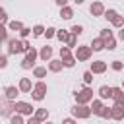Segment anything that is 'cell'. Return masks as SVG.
Wrapping results in <instances>:
<instances>
[{"label": "cell", "mask_w": 124, "mask_h": 124, "mask_svg": "<svg viewBox=\"0 0 124 124\" xmlns=\"http://www.w3.org/2000/svg\"><path fill=\"white\" fill-rule=\"evenodd\" d=\"M33 76H35V78H39V79H43V78L46 76V68H43V66H37V68L33 70Z\"/></svg>", "instance_id": "obj_21"}, {"label": "cell", "mask_w": 124, "mask_h": 124, "mask_svg": "<svg viewBox=\"0 0 124 124\" xmlns=\"http://www.w3.org/2000/svg\"><path fill=\"white\" fill-rule=\"evenodd\" d=\"M89 10H91V14L97 17V16H103V12H105V6H103V2H93Z\"/></svg>", "instance_id": "obj_13"}, {"label": "cell", "mask_w": 124, "mask_h": 124, "mask_svg": "<svg viewBox=\"0 0 124 124\" xmlns=\"http://www.w3.org/2000/svg\"><path fill=\"white\" fill-rule=\"evenodd\" d=\"M103 72H107V62L105 60L91 62V74H103Z\"/></svg>", "instance_id": "obj_9"}, {"label": "cell", "mask_w": 124, "mask_h": 124, "mask_svg": "<svg viewBox=\"0 0 124 124\" xmlns=\"http://www.w3.org/2000/svg\"><path fill=\"white\" fill-rule=\"evenodd\" d=\"M66 2H68V0H56V4H58L60 8H62V6H66Z\"/></svg>", "instance_id": "obj_45"}, {"label": "cell", "mask_w": 124, "mask_h": 124, "mask_svg": "<svg viewBox=\"0 0 124 124\" xmlns=\"http://www.w3.org/2000/svg\"><path fill=\"white\" fill-rule=\"evenodd\" d=\"M6 39H8V29H6L4 25H0V43L6 41Z\"/></svg>", "instance_id": "obj_37"}, {"label": "cell", "mask_w": 124, "mask_h": 124, "mask_svg": "<svg viewBox=\"0 0 124 124\" xmlns=\"http://www.w3.org/2000/svg\"><path fill=\"white\" fill-rule=\"evenodd\" d=\"M72 112H74L76 118H89V116H91V108H89L87 105H81V103H78V105L72 108Z\"/></svg>", "instance_id": "obj_5"}, {"label": "cell", "mask_w": 124, "mask_h": 124, "mask_svg": "<svg viewBox=\"0 0 124 124\" xmlns=\"http://www.w3.org/2000/svg\"><path fill=\"white\" fill-rule=\"evenodd\" d=\"M74 2H76V4H83L85 0H74Z\"/></svg>", "instance_id": "obj_46"}, {"label": "cell", "mask_w": 124, "mask_h": 124, "mask_svg": "<svg viewBox=\"0 0 124 124\" xmlns=\"http://www.w3.org/2000/svg\"><path fill=\"white\" fill-rule=\"evenodd\" d=\"M110 23H112L114 27H122V25H124V17H122V16H116V17H114Z\"/></svg>", "instance_id": "obj_31"}, {"label": "cell", "mask_w": 124, "mask_h": 124, "mask_svg": "<svg viewBox=\"0 0 124 124\" xmlns=\"http://www.w3.org/2000/svg\"><path fill=\"white\" fill-rule=\"evenodd\" d=\"M43 35H46V39H50V37H54L56 35V29L54 27H48V29H45V33Z\"/></svg>", "instance_id": "obj_41"}, {"label": "cell", "mask_w": 124, "mask_h": 124, "mask_svg": "<svg viewBox=\"0 0 124 124\" xmlns=\"http://www.w3.org/2000/svg\"><path fill=\"white\" fill-rule=\"evenodd\" d=\"M4 23H8V16H6V10L0 8V25H4Z\"/></svg>", "instance_id": "obj_38"}, {"label": "cell", "mask_w": 124, "mask_h": 124, "mask_svg": "<svg viewBox=\"0 0 124 124\" xmlns=\"http://www.w3.org/2000/svg\"><path fill=\"white\" fill-rule=\"evenodd\" d=\"M62 68H64L62 60H48V70L50 72H60Z\"/></svg>", "instance_id": "obj_17"}, {"label": "cell", "mask_w": 124, "mask_h": 124, "mask_svg": "<svg viewBox=\"0 0 124 124\" xmlns=\"http://www.w3.org/2000/svg\"><path fill=\"white\" fill-rule=\"evenodd\" d=\"M4 93H6V101H16V97L19 95V87L8 85V87L4 89Z\"/></svg>", "instance_id": "obj_10"}, {"label": "cell", "mask_w": 124, "mask_h": 124, "mask_svg": "<svg viewBox=\"0 0 124 124\" xmlns=\"http://www.w3.org/2000/svg\"><path fill=\"white\" fill-rule=\"evenodd\" d=\"M122 89H124V79H122Z\"/></svg>", "instance_id": "obj_47"}, {"label": "cell", "mask_w": 124, "mask_h": 124, "mask_svg": "<svg viewBox=\"0 0 124 124\" xmlns=\"http://www.w3.org/2000/svg\"><path fill=\"white\" fill-rule=\"evenodd\" d=\"M43 33H45V27H43V25H35V27H33V35H35V37H41Z\"/></svg>", "instance_id": "obj_33"}, {"label": "cell", "mask_w": 124, "mask_h": 124, "mask_svg": "<svg viewBox=\"0 0 124 124\" xmlns=\"http://www.w3.org/2000/svg\"><path fill=\"white\" fill-rule=\"evenodd\" d=\"M21 43H23V50L27 52V50L31 48V43H29V41H25V39H21Z\"/></svg>", "instance_id": "obj_43"}, {"label": "cell", "mask_w": 124, "mask_h": 124, "mask_svg": "<svg viewBox=\"0 0 124 124\" xmlns=\"http://www.w3.org/2000/svg\"><path fill=\"white\" fill-rule=\"evenodd\" d=\"M31 89H33L31 79H29V78H21V79H19V91H21V93H29Z\"/></svg>", "instance_id": "obj_12"}, {"label": "cell", "mask_w": 124, "mask_h": 124, "mask_svg": "<svg viewBox=\"0 0 124 124\" xmlns=\"http://www.w3.org/2000/svg\"><path fill=\"white\" fill-rule=\"evenodd\" d=\"M39 56H41V60H45V62L50 60V56H52V48H50L48 45H45V46L39 50Z\"/></svg>", "instance_id": "obj_14"}, {"label": "cell", "mask_w": 124, "mask_h": 124, "mask_svg": "<svg viewBox=\"0 0 124 124\" xmlns=\"http://www.w3.org/2000/svg\"><path fill=\"white\" fill-rule=\"evenodd\" d=\"M110 118L112 120H122L124 118V105L114 103V107H110Z\"/></svg>", "instance_id": "obj_8"}, {"label": "cell", "mask_w": 124, "mask_h": 124, "mask_svg": "<svg viewBox=\"0 0 124 124\" xmlns=\"http://www.w3.org/2000/svg\"><path fill=\"white\" fill-rule=\"evenodd\" d=\"M78 35H74V33H70L68 35V41H66V46H70V48H76V45H78V39H76Z\"/></svg>", "instance_id": "obj_23"}, {"label": "cell", "mask_w": 124, "mask_h": 124, "mask_svg": "<svg viewBox=\"0 0 124 124\" xmlns=\"http://www.w3.org/2000/svg\"><path fill=\"white\" fill-rule=\"evenodd\" d=\"M101 107H103V101H101V99H93V105H91V112H93V114H97V112L101 110Z\"/></svg>", "instance_id": "obj_24"}, {"label": "cell", "mask_w": 124, "mask_h": 124, "mask_svg": "<svg viewBox=\"0 0 124 124\" xmlns=\"http://www.w3.org/2000/svg\"><path fill=\"white\" fill-rule=\"evenodd\" d=\"M37 56H39V52H37V50L31 46V48L25 52V58L21 60V68H23V70H29V68H33V64H35Z\"/></svg>", "instance_id": "obj_1"}, {"label": "cell", "mask_w": 124, "mask_h": 124, "mask_svg": "<svg viewBox=\"0 0 124 124\" xmlns=\"http://www.w3.org/2000/svg\"><path fill=\"white\" fill-rule=\"evenodd\" d=\"M6 66H8V56L0 54V70H2V68H6Z\"/></svg>", "instance_id": "obj_42"}, {"label": "cell", "mask_w": 124, "mask_h": 124, "mask_svg": "<svg viewBox=\"0 0 124 124\" xmlns=\"http://www.w3.org/2000/svg\"><path fill=\"white\" fill-rule=\"evenodd\" d=\"M68 35H70L68 31H64V29H60V31H58V29H56V35H54V37H56L60 43H66V41H68Z\"/></svg>", "instance_id": "obj_20"}, {"label": "cell", "mask_w": 124, "mask_h": 124, "mask_svg": "<svg viewBox=\"0 0 124 124\" xmlns=\"http://www.w3.org/2000/svg\"><path fill=\"white\" fill-rule=\"evenodd\" d=\"M70 33H74V35H81V33H83V27H81V25H74V27L70 29Z\"/></svg>", "instance_id": "obj_39"}, {"label": "cell", "mask_w": 124, "mask_h": 124, "mask_svg": "<svg viewBox=\"0 0 124 124\" xmlns=\"http://www.w3.org/2000/svg\"><path fill=\"white\" fill-rule=\"evenodd\" d=\"M105 48H108V50H114V48H116V41H114L112 37H110V39H107V41H105Z\"/></svg>", "instance_id": "obj_29"}, {"label": "cell", "mask_w": 124, "mask_h": 124, "mask_svg": "<svg viewBox=\"0 0 124 124\" xmlns=\"http://www.w3.org/2000/svg\"><path fill=\"white\" fill-rule=\"evenodd\" d=\"M89 101H93V89L91 87H83L81 91H76V103L87 105Z\"/></svg>", "instance_id": "obj_3"}, {"label": "cell", "mask_w": 124, "mask_h": 124, "mask_svg": "<svg viewBox=\"0 0 124 124\" xmlns=\"http://www.w3.org/2000/svg\"><path fill=\"white\" fill-rule=\"evenodd\" d=\"M29 33H31V29H29V27H21V29H19V37H21V39H27V35H29Z\"/></svg>", "instance_id": "obj_40"}, {"label": "cell", "mask_w": 124, "mask_h": 124, "mask_svg": "<svg viewBox=\"0 0 124 124\" xmlns=\"http://www.w3.org/2000/svg\"><path fill=\"white\" fill-rule=\"evenodd\" d=\"M21 27H23V23H21V21H17V19H14V21H10V23H8V29H10V31H19Z\"/></svg>", "instance_id": "obj_22"}, {"label": "cell", "mask_w": 124, "mask_h": 124, "mask_svg": "<svg viewBox=\"0 0 124 124\" xmlns=\"http://www.w3.org/2000/svg\"><path fill=\"white\" fill-rule=\"evenodd\" d=\"M118 39H120V41H124V27L118 31Z\"/></svg>", "instance_id": "obj_44"}, {"label": "cell", "mask_w": 124, "mask_h": 124, "mask_svg": "<svg viewBox=\"0 0 124 124\" xmlns=\"http://www.w3.org/2000/svg\"><path fill=\"white\" fill-rule=\"evenodd\" d=\"M14 110L19 112V114H31L33 112V107L29 103H23V101H16L14 103Z\"/></svg>", "instance_id": "obj_6"}, {"label": "cell", "mask_w": 124, "mask_h": 124, "mask_svg": "<svg viewBox=\"0 0 124 124\" xmlns=\"http://www.w3.org/2000/svg\"><path fill=\"white\" fill-rule=\"evenodd\" d=\"M110 68H112V70H114V72H120V70H122V68H124V64H122V62H120V60H114V62H112V64H110Z\"/></svg>", "instance_id": "obj_35"}, {"label": "cell", "mask_w": 124, "mask_h": 124, "mask_svg": "<svg viewBox=\"0 0 124 124\" xmlns=\"http://www.w3.org/2000/svg\"><path fill=\"white\" fill-rule=\"evenodd\" d=\"M83 81H85V85H89V83H91V81H93V74H91V70H89V72H85V74H83Z\"/></svg>", "instance_id": "obj_36"}, {"label": "cell", "mask_w": 124, "mask_h": 124, "mask_svg": "<svg viewBox=\"0 0 124 124\" xmlns=\"http://www.w3.org/2000/svg\"><path fill=\"white\" fill-rule=\"evenodd\" d=\"M68 56H72V52H70V46H62V48H60V58L64 60V58H68Z\"/></svg>", "instance_id": "obj_32"}, {"label": "cell", "mask_w": 124, "mask_h": 124, "mask_svg": "<svg viewBox=\"0 0 124 124\" xmlns=\"http://www.w3.org/2000/svg\"><path fill=\"white\" fill-rule=\"evenodd\" d=\"M8 50H10V54H19V52H25L23 50V43L21 41H17V39H10L8 41Z\"/></svg>", "instance_id": "obj_7"}, {"label": "cell", "mask_w": 124, "mask_h": 124, "mask_svg": "<svg viewBox=\"0 0 124 124\" xmlns=\"http://www.w3.org/2000/svg\"><path fill=\"white\" fill-rule=\"evenodd\" d=\"M29 93H31V97H33L35 101H43V99H45V93H46V83H45V81H37Z\"/></svg>", "instance_id": "obj_2"}, {"label": "cell", "mask_w": 124, "mask_h": 124, "mask_svg": "<svg viewBox=\"0 0 124 124\" xmlns=\"http://www.w3.org/2000/svg\"><path fill=\"white\" fill-rule=\"evenodd\" d=\"M91 46H85V45H81V46H76V60L78 62H85V60H89L91 58Z\"/></svg>", "instance_id": "obj_4"}, {"label": "cell", "mask_w": 124, "mask_h": 124, "mask_svg": "<svg viewBox=\"0 0 124 124\" xmlns=\"http://www.w3.org/2000/svg\"><path fill=\"white\" fill-rule=\"evenodd\" d=\"M60 60H62V58H60ZM76 62H78V60H76V56H68V58H64V60H62L64 68H72V66H74Z\"/></svg>", "instance_id": "obj_26"}, {"label": "cell", "mask_w": 124, "mask_h": 124, "mask_svg": "<svg viewBox=\"0 0 124 124\" xmlns=\"http://www.w3.org/2000/svg\"><path fill=\"white\" fill-rule=\"evenodd\" d=\"M12 110H14V105H12V103H6V101L0 103V114H2V116H10Z\"/></svg>", "instance_id": "obj_16"}, {"label": "cell", "mask_w": 124, "mask_h": 124, "mask_svg": "<svg viewBox=\"0 0 124 124\" xmlns=\"http://www.w3.org/2000/svg\"><path fill=\"white\" fill-rule=\"evenodd\" d=\"M112 37V31L110 29H101V39L103 41H107V39H110Z\"/></svg>", "instance_id": "obj_34"}, {"label": "cell", "mask_w": 124, "mask_h": 124, "mask_svg": "<svg viewBox=\"0 0 124 124\" xmlns=\"http://www.w3.org/2000/svg\"><path fill=\"white\" fill-rule=\"evenodd\" d=\"M116 16H118V14H116V10H105V12H103V17H107L108 21H112Z\"/></svg>", "instance_id": "obj_27"}, {"label": "cell", "mask_w": 124, "mask_h": 124, "mask_svg": "<svg viewBox=\"0 0 124 124\" xmlns=\"http://www.w3.org/2000/svg\"><path fill=\"white\" fill-rule=\"evenodd\" d=\"M112 99L118 105H124V89L122 87H112Z\"/></svg>", "instance_id": "obj_11"}, {"label": "cell", "mask_w": 124, "mask_h": 124, "mask_svg": "<svg viewBox=\"0 0 124 124\" xmlns=\"http://www.w3.org/2000/svg\"><path fill=\"white\" fill-rule=\"evenodd\" d=\"M60 16H62V19H72L74 10H72L70 6H62V8H60Z\"/></svg>", "instance_id": "obj_18"}, {"label": "cell", "mask_w": 124, "mask_h": 124, "mask_svg": "<svg viewBox=\"0 0 124 124\" xmlns=\"http://www.w3.org/2000/svg\"><path fill=\"white\" fill-rule=\"evenodd\" d=\"M97 116H101V118H110V108H108V107H101V110L97 112Z\"/></svg>", "instance_id": "obj_28"}, {"label": "cell", "mask_w": 124, "mask_h": 124, "mask_svg": "<svg viewBox=\"0 0 124 124\" xmlns=\"http://www.w3.org/2000/svg\"><path fill=\"white\" fill-rule=\"evenodd\" d=\"M35 116H37V118L43 122V120H46V118H48V110H46V108H37Z\"/></svg>", "instance_id": "obj_25"}, {"label": "cell", "mask_w": 124, "mask_h": 124, "mask_svg": "<svg viewBox=\"0 0 124 124\" xmlns=\"http://www.w3.org/2000/svg\"><path fill=\"white\" fill-rule=\"evenodd\" d=\"M105 48V41L101 39V37H97V39H93V43H91V50H103Z\"/></svg>", "instance_id": "obj_19"}, {"label": "cell", "mask_w": 124, "mask_h": 124, "mask_svg": "<svg viewBox=\"0 0 124 124\" xmlns=\"http://www.w3.org/2000/svg\"><path fill=\"white\" fill-rule=\"evenodd\" d=\"M99 97H101V99H110V97H112V87L101 85V87H99Z\"/></svg>", "instance_id": "obj_15"}, {"label": "cell", "mask_w": 124, "mask_h": 124, "mask_svg": "<svg viewBox=\"0 0 124 124\" xmlns=\"http://www.w3.org/2000/svg\"><path fill=\"white\" fill-rule=\"evenodd\" d=\"M10 120H12V124H21V122H23V116H21L19 112H16V114L10 116Z\"/></svg>", "instance_id": "obj_30"}]
</instances>
